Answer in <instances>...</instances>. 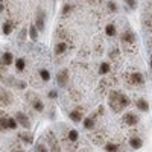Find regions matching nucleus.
<instances>
[{
	"label": "nucleus",
	"mask_w": 152,
	"mask_h": 152,
	"mask_svg": "<svg viewBox=\"0 0 152 152\" xmlns=\"http://www.w3.org/2000/svg\"><path fill=\"white\" fill-rule=\"evenodd\" d=\"M126 82H128L129 85H142L145 82V78H143L142 73L134 72V73H128V75H126Z\"/></svg>",
	"instance_id": "f03ea898"
},
{
	"label": "nucleus",
	"mask_w": 152,
	"mask_h": 152,
	"mask_svg": "<svg viewBox=\"0 0 152 152\" xmlns=\"http://www.w3.org/2000/svg\"><path fill=\"white\" fill-rule=\"evenodd\" d=\"M12 62H14V55H12L11 52H5V53L2 55V64L11 66Z\"/></svg>",
	"instance_id": "f3484780"
},
{
	"label": "nucleus",
	"mask_w": 152,
	"mask_h": 152,
	"mask_svg": "<svg viewBox=\"0 0 152 152\" xmlns=\"http://www.w3.org/2000/svg\"><path fill=\"white\" fill-rule=\"evenodd\" d=\"M5 82L8 85H14V87H18V88H26V84L21 82V81H17V79H12V78H8L5 79Z\"/></svg>",
	"instance_id": "aec40b11"
},
{
	"label": "nucleus",
	"mask_w": 152,
	"mask_h": 152,
	"mask_svg": "<svg viewBox=\"0 0 152 152\" xmlns=\"http://www.w3.org/2000/svg\"><path fill=\"white\" fill-rule=\"evenodd\" d=\"M120 40H122L123 44H134V43H135V35H134V32H131V31L128 29V31H125V32L120 35Z\"/></svg>",
	"instance_id": "0eeeda50"
},
{
	"label": "nucleus",
	"mask_w": 152,
	"mask_h": 152,
	"mask_svg": "<svg viewBox=\"0 0 152 152\" xmlns=\"http://www.w3.org/2000/svg\"><path fill=\"white\" fill-rule=\"evenodd\" d=\"M0 123H2V131H6V129H9L8 117H2V120H0Z\"/></svg>",
	"instance_id": "473e14b6"
},
{
	"label": "nucleus",
	"mask_w": 152,
	"mask_h": 152,
	"mask_svg": "<svg viewBox=\"0 0 152 152\" xmlns=\"http://www.w3.org/2000/svg\"><path fill=\"white\" fill-rule=\"evenodd\" d=\"M15 67H17L18 72H23L24 69H26V62H24V59H21V58L15 59Z\"/></svg>",
	"instance_id": "bb28decb"
},
{
	"label": "nucleus",
	"mask_w": 152,
	"mask_h": 152,
	"mask_svg": "<svg viewBox=\"0 0 152 152\" xmlns=\"http://www.w3.org/2000/svg\"><path fill=\"white\" fill-rule=\"evenodd\" d=\"M18 137H20V140H21L23 143H26V145H31V143L34 142V135H32L31 132H20Z\"/></svg>",
	"instance_id": "2eb2a0df"
},
{
	"label": "nucleus",
	"mask_w": 152,
	"mask_h": 152,
	"mask_svg": "<svg viewBox=\"0 0 152 152\" xmlns=\"http://www.w3.org/2000/svg\"><path fill=\"white\" fill-rule=\"evenodd\" d=\"M151 69H152V61H151Z\"/></svg>",
	"instance_id": "79ce46f5"
},
{
	"label": "nucleus",
	"mask_w": 152,
	"mask_h": 152,
	"mask_svg": "<svg viewBox=\"0 0 152 152\" xmlns=\"http://www.w3.org/2000/svg\"><path fill=\"white\" fill-rule=\"evenodd\" d=\"M67 52V41H59L55 46V53L56 55H64Z\"/></svg>",
	"instance_id": "4468645a"
},
{
	"label": "nucleus",
	"mask_w": 152,
	"mask_h": 152,
	"mask_svg": "<svg viewBox=\"0 0 152 152\" xmlns=\"http://www.w3.org/2000/svg\"><path fill=\"white\" fill-rule=\"evenodd\" d=\"M129 146H131L132 149H140V148L143 146V140H142L138 135H137V137H132L131 140H129Z\"/></svg>",
	"instance_id": "dca6fc26"
},
{
	"label": "nucleus",
	"mask_w": 152,
	"mask_h": 152,
	"mask_svg": "<svg viewBox=\"0 0 152 152\" xmlns=\"http://www.w3.org/2000/svg\"><path fill=\"white\" fill-rule=\"evenodd\" d=\"M108 99H110V100H108V105H110V108H111L114 113H120L125 107H128V104H129V99L126 97L125 94L116 91V90L110 91Z\"/></svg>",
	"instance_id": "f257e3e1"
},
{
	"label": "nucleus",
	"mask_w": 152,
	"mask_h": 152,
	"mask_svg": "<svg viewBox=\"0 0 152 152\" xmlns=\"http://www.w3.org/2000/svg\"><path fill=\"white\" fill-rule=\"evenodd\" d=\"M87 2H91V0H87Z\"/></svg>",
	"instance_id": "37998d69"
},
{
	"label": "nucleus",
	"mask_w": 152,
	"mask_h": 152,
	"mask_svg": "<svg viewBox=\"0 0 152 152\" xmlns=\"http://www.w3.org/2000/svg\"><path fill=\"white\" fill-rule=\"evenodd\" d=\"M15 119L18 120V125L23 126V128H26V129H28L29 126H31V122H29L28 116H26L24 113H21V111H17V113H15Z\"/></svg>",
	"instance_id": "423d86ee"
},
{
	"label": "nucleus",
	"mask_w": 152,
	"mask_h": 152,
	"mask_svg": "<svg viewBox=\"0 0 152 152\" xmlns=\"http://www.w3.org/2000/svg\"><path fill=\"white\" fill-rule=\"evenodd\" d=\"M70 96H72V99L75 100V102H78V100H81V94H79L78 91H75V90H70Z\"/></svg>",
	"instance_id": "72a5a7b5"
},
{
	"label": "nucleus",
	"mask_w": 152,
	"mask_h": 152,
	"mask_svg": "<svg viewBox=\"0 0 152 152\" xmlns=\"http://www.w3.org/2000/svg\"><path fill=\"white\" fill-rule=\"evenodd\" d=\"M123 2L128 5L131 9H135V8H137V0H123Z\"/></svg>",
	"instance_id": "f704fd0d"
},
{
	"label": "nucleus",
	"mask_w": 152,
	"mask_h": 152,
	"mask_svg": "<svg viewBox=\"0 0 152 152\" xmlns=\"http://www.w3.org/2000/svg\"><path fill=\"white\" fill-rule=\"evenodd\" d=\"M8 123H9V129H15L17 126H18V120L17 119H12V117L8 119Z\"/></svg>",
	"instance_id": "7c9ffc66"
},
{
	"label": "nucleus",
	"mask_w": 152,
	"mask_h": 152,
	"mask_svg": "<svg viewBox=\"0 0 152 152\" xmlns=\"http://www.w3.org/2000/svg\"><path fill=\"white\" fill-rule=\"evenodd\" d=\"M47 96H49L50 99H55V97H56V91H53V90H52V91H49Z\"/></svg>",
	"instance_id": "ea45409f"
},
{
	"label": "nucleus",
	"mask_w": 152,
	"mask_h": 152,
	"mask_svg": "<svg viewBox=\"0 0 152 152\" xmlns=\"http://www.w3.org/2000/svg\"><path fill=\"white\" fill-rule=\"evenodd\" d=\"M26 32H28L26 28H24V29L20 32V35H18V40H20V41H24V38H26Z\"/></svg>",
	"instance_id": "4c0bfd02"
},
{
	"label": "nucleus",
	"mask_w": 152,
	"mask_h": 152,
	"mask_svg": "<svg viewBox=\"0 0 152 152\" xmlns=\"http://www.w3.org/2000/svg\"><path fill=\"white\" fill-rule=\"evenodd\" d=\"M11 151H23V149L20 148V145H12L11 146Z\"/></svg>",
	"instance_id": "58836bf2"
},
{
	"label": "nucleus",
	"mask_w": 152,
	"mask_h": 152,
	"mask_svg": "<svg viewBox=\"0 0 152 152\" xmlns=\"http://www.w3.org/2000/svg\"><path fill=\"white\" fill-rule=\"evenodd\" d=\"M0 100H2V105H3V107H6V105H9V104L12 102V97H11V94H9V91L6 90V88H2V93H0Z\"/></svg>",
	"instance_id": "9b49d317"
},
{
	"label": "nucleus",
	"mask_w": 152,
	"mask_h": 152,
	"mask_svg": "<svg viewBox=\"0 0 152 152\" xmlns=\"http://www.w3.org/2000/svg\"><path fill=\"white\" fill-rule=\"evenodd\" d=\"M84 128L85 129H93L94 128V117H88L84 120Z\"/></svg>",
	"instance_id": "a878e982"
},
{
	"label": "nucleus",
	"mask_w": 152,
	"mask_h": 152,
	"mask_svg": "<svg viewBox=\"0 0 152 152\" xmlns=\"http://www.w3.org/2000/svg\"><path fill=\"white\" fill-rule=\"evenodd\" d=\"M108 55H110V58H113V59H116V58H117V56L120 55V53H119V49H116V47H113V49L110 50V53H108Z\"/></svg>",
	"instance_id": "2f4dec72"
},
{
	"label": "nucleus",
	"mask_w": 152,
	"mask_h": 152,
	"mask_svg": "<svg viewBox=\"0 0 152 152\" xmlns=\"http://www.w3.org/2000/svg\"><path fill=\"white\" fill-rule=\"evenodd\" d=\"M46 140H47V143H49L50 151H55V152L61 151L59 143H58V140H56V137H55L52 132H50V131H47V132H46Z\"/></svg>",
	"instance_id": "7ed1b4c3"
},
{
	"label": "nucleus",
	"mask_w": 152,
	"mask_h": 152,
	"mask_svg": "<svg viewBox=\"0 0 152 152\" xmlns=\"http://www.w3.org/2000/svg\"><path fill=\"white\" fill-rule=\"evenodd\" d=\"M90 138H91V142H93L96 146H100V145H104V143H105L107 135H105L104 131H94V132L90 135Z\"/></svg>",
	"instance_id": "20e7f679"
},
{
	"label": "nucleus",
	"mask_w": 152,
	"mask_h": 152,
	"mask_svg": "<svg viewBox=\"0 0 152 152\" xmlns=\"http://www.w3.org/2000/svg\"><path fill=\"white\" fill-rule=\"evenodd\" d=\"M38 29L37 28V24H31L29 26V37H31V40L32 41H37V38H38Z\"/></svg>",
	"instance_id": "4be33fe9"
},
{
	"label": "nucleus",
	"mask_w": 152,
	"mask_h": 152,
	"mask_svg": "<svg viewBox=\"0 0 152 152\" xmlns=\"http://www.w3.org/2000/svg\"><path fill=\"white\" fill-rule=\"evenodd\" d=\"M55 37H56V40H64V41H69L70 40L69 32L66 29H62V28H58V31L55 32Z\"/></svg>",
	"instance_id": "ddd939ff"
},
{
	"label": "nucleus",
	"mask_w": 152,
	"mask_h": 152,
	"mask_svg": "<svg viewBox=\"0 0 152 152\" xmlns=\"http://www.w3.org/2000/svg\"><path fill=\"white\" fill-rule=\"evenodd\" d=\"M143 28L146 32L152 31V12H149V14H146L143 17Z\"/></svg>",
	"instance_id": "f8f14e48"
},
{
	"label": "nucleus",
	"mask_w": 152,
	"mask_h": 152,
	"mask_svg": "<svg viewBox=\"0 0 152 152\" xmlns=\"http://www.w3.org/2000/svg\"><path fill=\"white\" fill-rule=\"evenodd\" d=\"M148 44H149V47H151V49H152V37H151V38H149V43H148Z\"/></svg>",
	"instance_id": "a19ab883"
},
{
	"label": "nucleus",
	"mask_w": 152,
	"mask_h": 152,
	"mask_svg": "<svg viewBox=\"0 0 152 152\" xmlns=\"http://www.w3.org/2000/svg\"><path fill=\"white\" fill-rule=\"evenodd\" d=\"M108 9L111 12H117V5L114 3V2H108Z\"/></svg>",
	"instance_id": "e433bc0d"
},
{
	"label": "nucleus",
	"mask_w": 152,
	"mask_h": 152,
	"mask_svg": "<svg viewBox=\"0 0 152 152\" xmlns=\"http://www.w3.org/2000/svg\"><path fill=\"white\" fill-rule=\"evenodd\" d=\"M56 82H58V85L59 87H66L67 84H69V72L64 69V70H61L59 73H58V76H56Z\"/></svg>",
	"instance_id": "1a4fd4ad"
},
{
	"label": "nucleus",
	"mask_w": 152,
	"mask_h": 152,
	"mask_svg": "<svg viewBox=\"0 0 152 152\" xmlns=\"http://www.w3.org/2000/svg\"><path fill=\"white\" fill-rule=\"evenodd\" d=\"M78 137H79V132L76 131V129H70L67 132V138H69V142H78Z\"/></svg>",
	"instance_id": "b1692460"
},
{
	"label": "nucleus",
	"mask_w": 152,
	"mask_h": 152,
	"mask_svg": "<svg viewBox=\"0 0 152 152\" xmlns=\"http://www.w3.org/2000/svg\"><path fill=\"white\" fill-rule=\"evenodd\" d=\"M105 34H107L108 37H116V34H117L116 26H114V24H108V26L105 28Z\"/></svg>",
	"instance_id": "393cba45"
},
{
	"label": "nucleus",
	"mask_w": 152,
	"mask_h": 152,
	"mask_svg": "<svg viewBox=\"0 0 152 152\" xmlns=\"http://www.w3.org/2000/svg\"><path fill=\"white\" fill-rule=\"evenodd\" d=\"M82 117H84V108L82 107H76L72 113H70V119H72V122H81L82 120Z\"/></svg>",
	"instance_id": "6e6552de"
},
{
	"label": "nucleus",
	"mask_w": 152,
	"mask_h": 152,
	"mask_svg": "<svg viewBox=\"0 0 152 152\" xmlns=\"http://www.w3.org/2000/svg\"><path fill=\"white\" fill-rule=\"evenodd\" d=\"M35 24H37V28L40 29V32L41 31H44V11L43 9H38L37 11V18H35Z\"/></svg>",
	"instance_id": "9d476101"
},
{
	"label": "nucleus",
	"mask_w": 152,
	"mask_h": 152,
	"mask_svg": "<svg viewBox=\"0 0 152 152\" xmlns=\"http://www.w3.org/2000/svg\"><path fill=\"white\" fill-rule=\"evenodd\" d=\"M105 151H108V152H116V151H119V145H116V143H107V145H105Z\"/></svg>",
	"instance_id": "c85d7f7f"
},
{
	"label": "nucleus",
	"mask_w": 152,
	"mask_h": 152,
	"mask_svg": "<svg viewBox=\"0 0 152 152\" xmlns=\"http://www.w3.org/2000/svg\"><path fill=\"white\" fill-rule=\"evenodd\" d=\"M135 105H137V108L138 110H140V111H149V104L146 102V100L145 99H137L135 100Z\"/></svg>",
	"instance_id": "a211bd4d"
},
{
	"label": "nucleus",
	"mask_w": 152,
	"mask_h": 152,
	"mask_svg": "<svg viewBox=\"0 0 152 152\" xmlns=\"http://www.w3.org/2000/svg\"><path fill=\"white\" fill-rule=\"evenodd\" d=\"M72 9H73V5L72 3H66L64 6H62V9H61V14L62 15H69Z\"/></svg>",
	"instance_id": "cd10ccee"
},
{
	"label": "nucleus",
	"mask_w": 152,
	"mask_h": 152,
	"mask_svg": "<svg viewBox=\"0 0 152 152\" xmlns=\"http://www.w3.org/2000/svg\"><path fill=\"white\" fill-rule=\"evenodd\" d=\"M32 105V108H34V111H37V113H41L43 110H44V105H43V102L40 100V97H37L34 102L31 104Z\"/></svg>",
	"instance_id": "412c9836"
},
{
	"label": "nucleus",
	"mask_w": 152,
	"mask_h": 152,
	"mask_svg": "<svg viewBox=\"0 0 152 152\" xmlns=\"http://www.w3.org/2000/svg\"><path fill=\"white\" fill-rule=\"evenodd\" d=\"M35 151H38V152H46V151H49V149H46V146L41 145V143H37V145H35Z\"/></svg>",
	"instance_id": "c9c22d12"
},
{
	"label": "nucleus",
	"mask_w": 152,
	"mask_h": 152,
	"mask_svg": "<svg viewBox=\"0 0 152 152\" xmlns=\"http://www.w3.org/2000/svg\"><path fill=\"white\" fill-rule=\"evenodd\" d=\"M123 123L128 125V126H137L138 117L135 116L134 113H125V114H123Z\"/></svg>",
	"instance_id": "39448f33"
},
{
	"label": "nucleus",
	"mask_w": 152,
	"mask_h": 152,
	"mask_svg": "<svg viewBox=\"0 0 152 152\" xmlns=\"http://www.w3.org/2000/svg\"><path fill=\"white\" fill-rule=\"evenodd\" d=\"M40 78H41L43 81H49V79H50V73H49V70L41 69V70H40Z\"/></svg>",
	"instance_id": "c756f323"
},
{
	"label": "nucleus",
	"mask_w": 152,
	"mask_h": 152,
	"mask_svg": "<svg viewBox=\"0 0 152 152\" xmlns=\"http://www.w3.org/2000/svg\"><path fill=\"white\" fill-rule=\"evenodd\" d=\"M111 72V64H110V62H102V64H100L99 66V73L100 75H108Z\"/></svg>",
	"instance_id": "5701e85b"
},
{
	"label": "nucleus",
	"mask_w": 152,
	"mask_h": 152,
	"mask_svg": "<svg viewBox=\"0 0 152 152\" xmlns=\"http://www.w3.org/2000/svg\"><path fill=\"white\" fill-rule=\"evenodd\" d=\"M12 28H14V23H12L11 20H8V21H5V23L2 24V32H3L5 35H9V34L12 32Z\"/></svg>",
	"instance_id": "6ab92c4d"
}]
</instances>
